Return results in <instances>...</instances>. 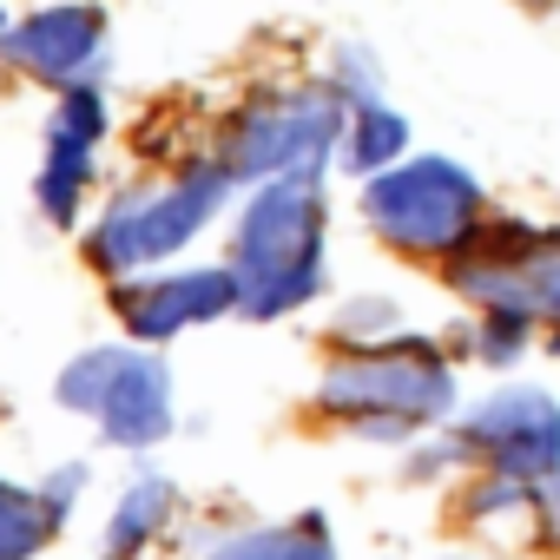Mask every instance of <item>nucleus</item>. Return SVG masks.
I'll return each mask as SVG.
<instances>
[{
	"label": "nucleus",
	"mask_w": 560,
	"mask_h": 560,
	"mask_svg": "<svg viewBox=\"0 0 560 560\" xmlns=\"http://www.w3.org/2000/svg\"><path fill=\"white\" fill-rule=\"evenodd\" d=\"M324 172H277L250 191L231 244L237 311L270 324L324 291Z\"/></svg>",
	"instance_id": "obj_1"
},
{
	"label": "nucleus",
	"mask_w": 560,
	"mask_h": 560,
	"mask_svg": "<svg viewBox=\"0 0 560 560\" xmlns=\"http://www.w3.org/2000/svg\"><path fill=\"white\" fill-rule=\"evenodd\" d=\"M363 218L389 250L409 257H455L488 224V191L462 159L409 152L389 172L363 178Z\"/></svg>",
	"instance_id": "obj_2"
},
{
	"label": "nucleus",
	"mask_w": 560,
	"mask_h": 560,
	"mask_svg": "<svg viewBox=\"0 0 560 560\" xmlns=\"http://www.w3.org/2000/svg\"><path fill=\"white\" fill-rule=\"evenodd\" d=\"M317 402L337 416H357L363 435L396 442L455 409V370L422 337H396L383 350H363V357H343L337 370H324Z\"/></svg>",
	"instance_id": "obj_3"
},
{
	"label": "nucleus",
	"mask_w": 560,
	"mask_h": 560,
	"mask_svg": "<svg viewBox=\"0 0 560 560\" xmlns=\"http://www.w3.org/2000/svg\"><path fill=\"white\" fill-rule=\"evenodd\" d=\"M350 100L317 80V86H277L257 93L244 113L224 126V165L237 178H277V172H324V159L343 145Z\"/></svg>",
	"instance_id": "obj_4"
},
{
	"label": "nucleus",
	"mask_w": 560,
	"mask_h": 560,
	"mask_svg": "<svg viewBox=\"0 0 560 560\" xmlns=\"http://www.w3.org/2000/svg\"><path fill=\"white\" fill-rule=\"evenodd\" d=\"M231 185H237V172H231L224 159H198L191 172H178V178L159 185V191H126V198L93 224L86 257H93L106 277H126V270H139V264H159V257H172L178 244H191V237L211 224V211L231 198Z\"/></svg>",
	"instance_id": "obj_5"
},
{
	"label": "nucleus",
	"mask_w": 560,
	"mask_h": 560,
	"mask_svg": "<svg viewBox=\"0 0 560 560\" xmlns=\"http://www.w3.org/2000/svg\"><path fill=\"white\" fill-rule=\"evenodd\" d=\"M462 448H475L501 481H547L560 468V402L547 389H494L488 402H475V416L462 422Z\"/></svg>",
	"instance_id": "obj_6"
},
{
	"label": "nucleus",
	"mask_w": 560,
	"mask_h": 560,
	"mask_svg": "<svg viewBox=\"0 0 560 560\" xmlns=\"http://www.w3.org/2000/svg\"><path fill=\"white\" fill-rule=\"evenodd\" d=\"M237 311V270L211 264V270H172V277H145V284H126L119 291V317L139 343H165L191 324H211Z\"/></svg>",
	"instance_id": "obj_7"
},
{
	"label": "nucleus",
	"mask_w": 560,
	"mask_h": 560,
	"mask_svg": "<svg viewBox=\"0 0 560 560\" xmlns=\"http://www.w3.org/2000/svg\"><path fill=\"white\" fill-rule=\"evenodd\" d=\"M100 40H106V14L67 0V8L27 14V21L8 34V54H14L34 80H47V86H80V73L93 67Z\"/></svg>",
	"instance_id": "obj_8"
},
{
	"label": "nucleus",
	"mask_w": 560,
	"mask_h": 560,
	"mask_svg": "<svg viewBox=\"0 0 560 560\" xmlns=\"http://www.w3.org/2000/svg\"><path fill=\"white\" fill-rule=\"evenodd\" d=\"M100 435L113 448H152V442L172 435V376H165L159 357L126 350V363H119V376L100 402Z\"/></svg>",
	"instance_id": "obj_9"
},
{
	"label": "nucleus",
	"mask_w": 560,
	"mask_h": 560,
	"mask_svg": "<svg viewBox=\"0 0 560 560\" xmlns=\"http://www.w3.org/2000/svg\"><path fill=\"white\" fill-rule=\"evenodd\" d=\"M337 159L357 172V178H376V172H389L396 159H409V119L396 113V106H350V126H343V145H337Z\"/></svg>",
	"instance_id": "obj_10"
},
{
	"label": "nucleus",
	"mask_w": 560,
	"mask_h": 560,
	"mask_svg": "<svg viewBox=\"0 0 560 560\" xmlns=\"http://www.w3.org/2000/svg\"><path fill=\"white\" fill-rule=\"evenodd\" d=\"M211 560H337L324 521H298V527H250V534H231L224 547H211Z\"/></svg>",
	"instance_id": "obj_11"
},
{
	"label": "nucleus",
	"mask_w": 560,
	"mask_h": 560,
	"mask_svg": "<svg viewBox=\"0 0 560 560\" xmlns=\"http://www.w3.org/2000/svg\"><path fill=\"white\" fill-rule=\"evenodd\" d=\"M165 514H172V481H165V475H139V481L126 488V501L113 508V527H106V553L119 560V553L145 547V540L165 527Z\"/></svg>",
	"instance_id": "obj_12"
},
{
	"label": "nucleus",
	"mask_w": 560,
	"mask_h": 560,
	"mask_svg": "<svg viewBox=\"0 0 560 560\" xmlns=\"http://www.w3.org/2000/svg\"><path fill=\"white\" fill-rule=\"evenodd\" d=\"M54 521L60 514L47 508V494H27L14 481H0V560H34L47 547Z\"/></svg>",
	"instance_id": "obj_13"
},
{
	"label": "nucleus",
	"mask_w": 560,
	"mask_h": 560,
	"mask_svg": "<svg viewBox=\"0 0 560 560\" xmlns=\"http://www.w3.org/2000/svg\"><path fill=\"white\" fill-rule=\"evenodd\" d=\"M86 178H93V152H80V145H47V165H40V178H34L40 211H47L54 224H73V211H80V198H86Z\"/></svg>",
	"instance_id": "obj_14"
},
{
	"label": "nucleus",
	"mask_w": 560,
	"mask_h": 560,
	"mask_svg": "<svg viewBox=\"0 0 560 560\" xmlns=\"http://www.w3.org/2000/svg\"><path fill=\"white\" fill-rule=\"evenodd\" d=\"M514 264H521L527 311L547 317V324H560V231H527L521 250H514Z\"/></svg>",
	"instance_id": "obj_15"
},
{
	"label": "nucleus",
	"mask_w": 560,
	"mask_h": 560,
	"mask_svg": "<svg viewBox=\"0 0 560 560\" xmlns=\"http://www.w3.org/2000/svg\"><path fill=\"white\" fill-rule=\"evenodd\" d=\"M119 363H126V350H86V357H73V363L60 370V402L80 409V416H100V402H106Z\"/></svg>",
	"instance_id": "obj_16"
},
{
	"label": "nucleus",
	"mask_w": 560,
	"mask_h": 560,
	"mask_svg": "<svg viewBox=\"0 0 560 560\" xmlns=\"http://www.w3.org/2000/svg\"><path fill=\"white\" fill-rule=\"evenodd\" d=\"M100 132H106L100 93H93V86H67V100H60V113H54V126H47V145H80V152H93Z\"/></svg>",
	"instance_id": "obj_17"
},
{
	"label": "nucleus",
	"mask_w": 560,
	"mask_h": 560,
	"mask_svg": "<svg viewBox=\"0 0 560 560\" xmlns=\"http://www.w3.org/2000/svg\"><path fill=\"white\" fill-rule=\"evenodd\" d=\"M330 86L350 100V106H376L383 100V60L363 47V40H343L330 54Z\"/></svg>",
	"instance_id": "obj_18"
},
{
	"label": "nucleus",
	"mask_w": 560,
	"mask_h": 560,
	"mask_svg": "<svg viewBox=\"0 0 560 560\" xmlns=\"http://www.w3.org/2000/svg\"><path fill=\"white\" fill-rule=\"evenodd\" d=\"M534 337V317L527 311H481V330H475V350L481 363H514Z\"/></svg>",
	"instance_id": "obj_19"
},
{
	"label": "nucleus",
	"mask_w": 560,
	"mask_h": 560,
	"mask_svg": "<svg viewBox=\"0 0 560 560\" xmlns=\"http://www.w3.org/2000/svg\"><path fill=\"white\" fill-rule=\"evenodd\" d=\"M370 330H376V337H383V330H396V304H383V298L370 304V298H363V304H350V311H343V337H370Z\"/></svg>",
	"instance_id": "obj_20"
},
{
	"label": "nucleus",
	"mask_w": 560,
	"mask_h": 560,
	"mask_svg": "<svg viewBox=\"0 0 560 560\" xmlns=\"http://www.w3.org/2000/svg\"><path fill=\"white\" fill-rule=\"evenodd\" d=\"M80 488H86V468L73 462V468H60V475H54V481H47L40 494H47V508H54V514H67V501H73Z\"/></svg>",
	"instance_id": "obj_21"
},
{
	"label": "nucleus",
	"mask_w": 560,
	"mask_h": 560,
	"mask_svg": "<svg viewBox=\"0 0 560 560\" xmlns=\"http://www.w3.org/2000/svg\"><path fill=\"white\" fill-rule=\"evenodd\" d=\"M540 501H547V521H553V527H560V468H553V475H547V481H540Z\"/></svg>",
	"instance_id": "obj_22"
}]
</instances>
